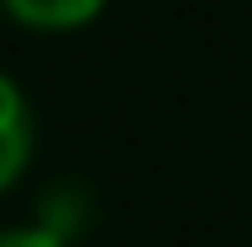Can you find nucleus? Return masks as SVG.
<instances>
[{"label": "nucleus", "instance_id": "1", "mask_svg": "<svg viewBox=\"0 0 252 247\" xmlns=\"http://www.w3.org/2000/svg\"><path fill=\"white\" fill-rule=\"evenodd\" d=\"M36 154V114L10 72H0V196L26 175Z\"/></svg>", "mask_w": 252, "mask_h": 247}, {"label": "nucleus", "instance_id": "2", "mask_svg": "<svg viewBox=\"0 0 252 247\" xmlns=\"http://www.w3.org/2000/svg\"><path fill=\"white\" fill-rule=\"evenodd\" d=\"M103 5H108V0H0V10H5L16 26L47 31V36H62V31H77V26H88V21H98Z\"/></svg>", "mask_w": 252, "mask_h": 247}, {"label": "nucleus", "instance_id": "3", "mask_svg": "<svg viewBox=\"0 0 252 247\" xmlns=\"http://www.w3.org/2000/svg\"><path fill=\"white\" fill-rule=\"evenodd\" d=\"M0 247H72V237L47 221H31V227H0Z\"/></svg>", "mask_w": 252, "mask_h": 247}]
</instances>
